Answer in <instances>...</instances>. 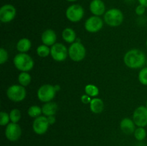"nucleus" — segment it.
I'll return each instance as SVG.
<instances>
[{"instance_id": "f257e3e1", "label": "nucleus", "mask_w": 147, "mask_h": 146, "mask_svg": "<svg viewBox=\"0 0 147 146\" xmlns=\"http://www.w3.org/2000/svg\"><path fill=\"white\" fill-rule=\"evenodd\" d=\"M123 62L130 69H142L146 62L145 54L139 49H131L126 52L123 57Z\"/></svg>"}, {"instance_id": "f03ea898", "label": "nucleus", "mask_w": 147, "mask_h": 146, "mask_svg": "<svg viewBox=\"0 0 147 146\" xmlns=\"http://www.w3.org/2000/svg\"><path fill=\"white\" fill-rule=\"evenodd\" d=\"M14 67L21 72H29L32 70L34 62L31 56L27 53H19L13 60Z\"/></svg>"}, {"instance_id": "7ed1b4c3", "label": "nucleus", "mask_w": 147, "mask_h": 146, "mask_svg": "<svg viewBox=\"0 0 147 146\" xmlns=\"http://www.w3.org/2000/svg\"><path fill=\"white\" fill-rule=\"evenodd\" d=\"M123 14L119 9L112 8L106 11L103 15V20L106 24L111 27L120 26L123 21Z\"/></svg>"}, {"instance_id": "20e7f679", "label": "nucleus", "mask_w": 147, "mask_h": 146, "mask_svg": "<svg viewBox=\"0 0 147 146\" xmlns=\"http://www.w3.org/2000/svg\"><path fill=\"white\" fill-rule=\"evenodd\" d=\"M56 92L57 90L55 85H52L50 84H42L37 90V98L42 102L46 103L51 102L55 97Z\"/></svg>"}, {"instance_id": "39448f33", "label": "nucleus", "mask_w": 147, "mask_h": 146, "mask_svg": "<svg viewBox=\"0 0 147 146\" xmlns=\"http://www.w3.org/2000/svg\"><path fill=\"white\" fill-rule=\"evenodd\" d=\"M6 94L9 100L14 102H20L25 99L27 91L25 87L20 84H13L9 87Z\"/></svg>"}, {"instance_id": "423d86ee", "label": "nucleus", "mask_w": 147, "mask_h": 146, "mask_svg": "<svg viewBox=\"0 0 147 146\" xmlns=\"http://www.w3.org/2000/svg\"><path fill=\"white\" fill-rule=\"evenodd\" d=\"M86 50L80 42L76 41L68 48V56L73 61L80 62L86 57Z\"/></svg>"}, {"instance_id": "0eeeda50", "label": "nucleus", "mask_w": 147, "mask_h": 146, "mask_svg": "<svg viewBox=\"0 0 147 146\" xmlns=\"http://www.w3.org/2000/svg\"><path fill=\"white\" fill-rule=\"evenodd\" d=\"M85 11L83 7L78 4L69 6L65 11V16L71 22H78L83 18Z\"/></svg>"}, {"instance_id": "6e6552de", "label": "nucleus", "mask_w": 147, "mask_h": 146, "mask_svg": "<svg viewBox=\"0 0 147 146\" xmlns=\"http://www.w3.org/2000/svg\"><path fill=\"white\" fill-rule=\"evenodd\" d=\"M50 55L56 62H63L68 57V49L63 44L56 42L50 48Z\"/></svg>"}, {"instance_id": "1a4fd4ad", "label": "nucleus", "mask_w": 147, "mask_h": 146, "mask_svg": "<svg viewBox=\"0 0 147 146\" xmlns=\"http://www.w3.org/2000/svg\"><path fill=\"white\" fill-rule=\"evenodd\" d=\"M22 133V128L18 123H9L6 126L5 136L9 141H17L21 137Z\"/></svg>"}, {"instance_id": "9d476101", "label": "nucleus", "mask_w": 147, "mask_h": 146, "mask_svg": "<svg viewBox=\"0 0 147 146\" xmlns=\"http://www.w3.org/2000/svg\"><path fill=\"white\" fill-rule=\"evenodd\" d=\"M17 9L13 5L7 4L0 8V21L2 23H9L15 18Z\"/></svg>"}, {"instance_id": "9b49d317", "label": "nucleus", "mask_w": 147, "mask_h": 146, "mask_svg": "<svg viewBox=\"0 0 147 146\" xmlns=\"http://www.w3.org/2000/svg\"><path fill=\"white\" fill-rule=\"evenodd\" d=\"M133 120L137 127H145L147 126V107L139 106L133 113Z\"/></svg>"}, {"instance_id": "f8f14e48", "label": "nucleus", "mask_w": 147, "mask_h": 146, "mask_svg": "<svg viewBox=\"0 0 147 146\" xmlns=\"http://www.w3.org/2000/svg\"><path fill=\"white\" fill-rule=\"evenodd\" d=\"M85 29L90 33H96L103 27V20L98 16H91L86 21Z\"/></svg>"}, {"instance_id": "ddd939ff", "label": "nucleus", "mask_w": 147, "mask_h": 146, "mask_svg": "<svg viewBox=\"0 0 147 146\" xmlns=\"http://www.w3.org/2000/svg\"><path fill=\"white\" fill-rule=\"evenodd\" d=\"M50 125L47 117L40 115L37 118H34L32 123V130L36 134L43 135L46 133Z\"/></svg>"}, {"instance_id": "4468645a", "label": "nucleus", "mask_w": 147, "mask_h": 146, "mask_svg": "<svg viewBox=\"0 0 147 146\" xmlns=\"http://www.w3.org/2000/svg\"><path fill=\"white\" fill-rule=\"evenodd\" d=\"M89 9L94 16L104 15L106 13V5L102 0H92L89 5Z\"/></svg>"}, {"instance_id": "2eb2a0df", "label": "nucleus", "mask_w": 147, "mask_h": 146, "mask_svg": "<svg viewBox=\"0 0 147 146\" xmlns=\"http://www.w3.org/2000/svg\"><path fill=\"white\" fill-rule=\"evenodd\" d=\"M41 40L43 44L48 46H53L56 43V40H57V34H56L55 31L54 30L51 29H48L45 30L42 32L41 36Z\"/></svg>"}, {"instance_id": "dca6fc26", "label": "nucleus", "mask_w": 147, "mask_h": 146, "mask_svg": "<svg viewBox=\"0 0 147 146\" xmlns=\"http://www.w3.org/2000/svg\"><path fill=\"white\" fill-rule=\"evenodd\" d=\"M135 123L134 122L133 119H131L129 117H125L122 119L120 123L121 130H122L123 133L126 135H131L134 133L135 130Z\"/></svg>"}, {"instance_id": "f3484780", "label": "nucleus", "mask_w": 147, "mask_h": 146, "mask_svg": "<svg viewBox=\"0 0 147 146\" xmlns=\"http://www.w3.org/2000/svg\"><path fill=\"white\" fill-rule=\"evenodd\" d=\"M90 110L94 114H100L104 110V103L100 98H92L90 102Z\"/></svg>"}, {"instance_id": "a211bd4d", "label": "nucleus", "mask_w": 147, "mask_h": 146, "mask_svg": "<svg viewBox=\"0 0 147 146\" xmlns=\"http://www.w3.org/2000/svg\"><path fill=\"white\" fill-rule=\"evenodd\" d=\"M58 109V106L54 102H48L43 104L42 107V114L46 117H49V116L55 115Z\"/></svg>"}, {"instance_id": "6ab92c4d", "label": "nucleus", "mask_w": 147, "mask_h": 146, "mask_svg": "<svg viewBox=\"0 0 147 146\" xmlns=\"http://www.w3.org/2000/svg\"><path fill=\"white\" fill-rule=\"evenodd\" d=\"M62 37L67 43L73 44L76 41V33L74 29L70 27H67L63 29L62 32Z\"/></svg>"}, {"instance_id": "aec40b11", "label": "nucleus", "mask_w": 147, "mask_h": 146, "mask_svg": "<svg viewBox=\"0 0 147 146\" xmlns=\"http://www.w3.org/2000/svg\"><path fill=\"white\" fill-rule=\"evenodd\" d=\"M16 47L20 53H27L32 47L31 41L27 38H22L17 42Z\"/></svg>"}, {"instance_id": "412c9836", "label": "nucleus", "mask_w": 147, "mask_h": 146, "mask_svg": "<svg viewBox=\"0 0 147 146\" xmlns=\"http://www.w3.org/2000/svg\"><path fill=\"white\" fill-rule=\"evenodd\" d=\"M32 80L31 75L28 73V72H21L18 76V82L20 85L23 87H27L30 84Z\"/></svg>"}, {"instance_id": "4be33fe9", "label": "nucleus", "mask_w": 147, "mask_h": 146, "mask_svg": "<svg viewBox=\"0 0 147 146\" xmlns=\"http://www.w3.org/2000/svg\"><path fill=\"white\" fill-rule=\"evenodd\" d=\"M85 92L86 94L90 96V97H96L99 94V89L97 86L94 85V84H89L85 87Z\"/></svg>"}, {"instance_id": "5701e85b", "label": "nucleus", "mask_w": 147, "mask_h": 146, "mask_svg": "<svg viewBox=\"0 0 147 146\" xmlns=\"http://www.w3.org/2000/svg\"><path fill=\"white\" fill-rule=\"evenodd\" d=\"M27 114L30 117H32V118H37L39 116L41 115V114H42V107H40L38 105L31 106V107H29L28 110H27Z\"/></svg>"}, {"instance_id": "b1692460", "label": "nucleus", "mask_w": 147, "mask_h": 146, "mask_svg": "<svg viewBox=\"0 0 147 146\" xmlns=\"http://www.w3.org/2000/svg\"><path fill=\"white\" fill-rule=\"evenodd\" d=\"M37 54L40 57H47L50 54V48L45 44H41L37 48Z\"/></svg>"}, {"instance_id": "393cba45", "label": "nucleus", "mask_w": 147, "mask_h": 146, "mask_svg": "<svg viewBox=\"0 0 147 146\" xmlns=\"http://www.w3.org/2000/svg\"><path fill=\"white\" fill-rule=\"evenodd\" d=\"M134 135V137L136 140H138V141H143V140H145V138L146 137L147 134L144 127H138L135 130Z\"/></svg>"}, {"instance_id": "a878e982", "label": "nucleus", "mask_w": 147, "mask_h": 146, "mask_svg": "<svg viewBox=\"0 0 147 146\" xmlns=\"http://www.w3.org/2000/svg\"><path fill=\"white\" fill-rule=\"evenodd\" d=\"M9 117L11 123H17L22 117L21 112L18 109H13L10 111Z\"/></svg>"}, {"instance_id": "bb28decb", "label": "nucleus", "mask_w": 147, "mask_h": 146, "mask_svg": "<svg viewBox=\"0 0 147 146\" xmlns=\"http://www.w3.org/2000/svg\"><path fill=\"white\" fill-rule=\"evenodd\" d=\"M139 82L143 85L147 86V67L141 69L138 75Z\"/></svg>"}, {"instance_id": "cd10ccee", "label": "nucleus", "mask_w": 147, "mask_h": 146, "mask_svg": "<svg viewBox=\"0 0 147 146\" xmlns=\"http://www.w3.org/2000/svg\"><path fill=\"white\" fill-rule=\"evenodd\" d=\"M9 114L4 111L0 113V125L1 126H7L9 123Z\"/></svg>"}, {"instance_id": "c85d7f7f", "label": "nucleus", "mask_w": 147, "mask_h": 146, "mask_svg": "<svg viewBox=\"0 0 147 146\" xmlns=\"http://www.w3.org/2000/svg\"><path fill=\"white\" fill-rule=\"evenodd\" d=\"M9 54L7 50L4 48H0V64H4L8 60Z\"/></svg>"}, {"instance_id": "c756f323", "label": "nucleus", "mask_w": 147, "mask_h": 146, "mask_svg": "<svg viewBox=\"0 0 147 146\" xmlns=\"http://www.w3.org/2000/svg\"><path fill=\"white\" fill-rule=\"evenodd\" d=\"M145 11H146V7H145L144 6L142 5V4L138 5L137 7H136V9H135V12H136V14L139 16L143 15L145 13Z\"/></svg>"}, {"instance_id": "7c9ffc66", "label": "nucleus", "mask_w": 147, "mask_h": 146, "mask_svg": "<svg viewBox=\"0 0 147 146\" xmlns=\"http://www.w3.org/2000/svg\"><path fill=\"white\" fill-rule=\"evenodd\" d=\"M91 97L88 96V94H83L81 97V101L83 104H90V101H91Z\"/></svg>"}, {"instance_id": "2f4dec72", "label": "nucleus", "mask_w": 147, "mask_h": 146, "mask_svg": "<svg viewBox=\"0 0 147 146\" xmlns=\"http://www.w3.org/2000/svg\"><path fill=\"white\" fill-rule=\"evenodd\" d=\"M47 120H48L49 124H50V125H54L56 122L55 116V115L49 116V117H47Z\"/></svg>"}, {"instance_id": "473e14b6", "label": "nucleus", "mask_w": 147, "mask_h": 146, "mask_svg": "<svg viewBox=\"0 0 147 146\" xmlns=\"http://www.w3.org/2000/svg\"><path fill=\"white\" fill-rule=\"evenodd\" d=\"M139 2V4H142V5L144 6L145 7H147V0H138Z\"/></svg>"}, {"instance_id": "72a5a7b5", "label": "nucleus", "mask_w": 147, "mask_h": 146, "mask_svg": "<svg viewBox=\"0 0 147 146\" xmlns=\"http://www.w3.org/2000/svg\"><path fill=\"white\" fill-rule=\"evenodd\" d=\"M55 89H56V90H57V92L60 90V85H58V84H57V85H55Z\"/></svg>"}, {"instance_id": "f704fd0d", "label": "nucleus", "mask_w": 147, "mask_h": 146, "mask_svg": "<svg viewBox=\"0 0 147 146\" xmlns=\"http://www.w3.org/2000/svg\"><path fill=\"white\" fill-rule=\"evenodd\" d=\"M66 1H69V2H74V1H76L77 0H66Z\"/></svg>"}, {"instance_id": "c9c22d12", "label": "nucleus", "mask_w": 147, "mask_h": 146, "mask_svg": "<svg viewBox=\"0 0 147 146\" xmlns=\"http://www.w3.org/2000/svg\"><path fill=\"white\" fill-rule=\"evenodd\" d=\"M146 107H147V100H146Z\"/></svg>"}, {"instance_id": "e433bc0d", "label": "nucleus", "mask_w": 147, "mask_h": 146, "mask_svg": "<svg viewBox=\"0 0 147 146\" xmlns=\"http://www.w3.org/2000/svg\"><path fill=\"white\" fill-rule=\"evenodd\" d=\"M146 47H147V40H146Z\"/></svg>"}, {"instance_id": "4c0bfd02", "label": "nucleus", "mask_w": 147, "mask_h": 146, "mask_svg": "<svg viewBox=\"0 0 147 146\" xmlns=\"http://www.w3.org/2000/svg\"><path fill=\"white\" fill-rule=\"evenodd\" d=\"M146 66H147V60H146Z\"/></svg>"}]
</instances>
